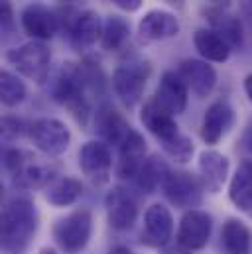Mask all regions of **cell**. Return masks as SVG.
I'll list each match as a JSON object with an SVG mask.
<instances>
[{"instance_id":"1","label":"cell","mask_w":252,"mask_h":254,"mask_svg":"<svg viewBox=\"0 0 252 254\" xmlns=\"http://www.w3.org/2000/svg\"><path fill=\"white\" fill-rule=\"evenodd\" d=\"M38 231V211L28 197H12L2 209L0 239L6 254H24Z\"/></svg>"},{"instance_id":"2","label":"cell","mask_w":252,"mask_h":254,"mask_svg":"<svg viewBox=\"0 0 252 254\" xmlns=\"http://www.w3.org/2000/svg\"><path fill=\"white\" fill-rule=\"evenodd\" d=\"M52 97L56 103L69 109L77 123L87 127V121L91 117V95L87 91L81 65L67 62L60 67L52 85Z\"/></svg>"},{"instance_id":"3","label":"cell","mask_w":252,"mask_h":254,"mask_svg":"<svg viewBox=\"0 0 252 254\" xmlns=\"http://www.w3.org/2000/svg\"><path fill=\"white\" fill-rule=\"evenodd\" d=\"M150 73H152V65L148 60H144L140 56L128 58L115 69L113 89L126 109H134L142 101Z\"/></svg>"},{"instance_id":"4","label":"cell","mask_w":252,"mask_h":254,"mask_svg":"<svg viewBox=\"0 0 252 254\" xmlns=\"http://www.w3.org/2000/svg\"><path fill=\"white\" fill-rule=\"evenodd\" d=\"M6 60L20 75L34 81L36 85H44L50 77L52 50L44 42L32 40L20 48H14L6 54Z\"/></svg>"},{"instance_id":"5","label":"cell","mask_w":252,"mask_h":254,"mask_svg":"<svg viewBox=\"0 0 252 254\" xmlns=\"http://www.w3.org/2000/svg\"><path fill=\"white\" fill-rule=\"evenodd\" d=\"M93 231V217L89 209H75L54 227L56 243L65 254H79L89 243Z\"/></svg>"},{"instance_id":"6","label":"cell","mask_w":252,"mask_h":254,"mask_svg":"<svg viewBox=\"0 0 252 254\" xmlns=\"http://www.w3.org/2000/svg\"><path fill=\"white\" fill-rule=\"evenodd\" d=\"M30 142L46 156H62L71 144V132L58 119H38L28 125Z\"/></svg>"},{"instance_id":"7","label":"cell","mask_w":252,"mask_h":254,"mask_svg":"<svg viewBox=\"0 0 252 254\" xmlns=\"http://www.w3.org/2000/svg\"><path fill=\"white\" fill-rule=\"evenodd\" d=\"M20 22H22V30L36 42L52 40L62 30L60 12L46 4H40V2L26 6L22 10Z\"/></svg>"},{"instance_id":"8","label":"cell","mask_w":252,"mask_h":254,"mask_svg":"<svg viewBox=\"0 0 252 254\" xmlns=\"http://www.w3.org/2000/svg\"><path fill=\"white\" fill-rule=\"evenodd\" d=\"M79 168L95 186H105L111 180L113 170V154L109 144L103 140H91L83 144L79 150Z\"/></svg>"},{"instance_id":"9","label":"cell","mask_w":252,"mask_h":254,"mask_svg":"<svg viewBox=\"0 0 252 254\" xmlns=\"http://www.w3.org/2000/svg\"><path fill=\"white\" fill-rule=\"evenodd\" d=\"M162 190L168 201L180 209H193L201 203V190H203L201 180H197L195 176L184 170L170 172Z\"/></svg>"},{"instance_id":"10","label":"cell","mask_w":252,"mask_h":254,"mask_svg":"<svg viewBox=\"0 0 252 254\" xmlns=\"http://www.w3.org/2000/svg\"><path fill=\"white\" fill-rule=\"evenodd\" d=\"M103 26L105 24L101 22V16L95 10H83V12L75 14V18L71 20L65 34L75 52H85V50L93 48L97 42H101Z\"/></svg>"},{"instance_id":"11","label":"cell","mask_w":252,"mask_h":254,"mask_svg":"<svg viewBox=\"0 0 252 254\" xmlns=\"http://www.w3.org/2000/svg\"><path fill=\"white\" fill-rule=\"evenodd\" d=\"M213 221L205 211L189 209L180 221L178 229V245L186 251H199L207 245L211 237Z\"/></svg>"},{"instance_id":"12","label":"cell","mask_w":252,"mask_h":254,"mask_svg":"<svg viewBox=\"0 0 252 254\" xmlns=\"http://www.w3.org/2000/svg\"><path fill=\"white\" fill-rule=\"evenodd\" d=\"M180 34V20L166 10H150L138 24V38L146 44L172 40Z\"/></svg>"},{"instance_id":"13","label":"cell","mask_w":252,"mask_h":254,"mask_svg":"<svg viewBox=\"0 0 252 254\" xmlns=\"http://www.w3.org/2000/svg\"><path fill=\"white\" fill-rule=\"evenodd\" d=\"M178 75L197 99H205L217 85V71L203 60H184L178 67Z\"/></svg>"},{"instance_id":"14","label":"cell","mask_w":252,"mask_h":254,"mask_svg":"<svg viewBox=\"0 0 252 254\" xmlns=\"http://www.w3.org/2000/svg\"><path fill=\"white\" fill-rule=\"evenodd\" d=\"M188 93L189 89L186 87V83L182 81V77L176 71H166L160 79V85L156 89L154 101L168 111L172 117L182 115L188 107Z\"/></svg>"},{"instance_id":"15","label":"cell","mask_w":252,"mask_h":254,"mask_svg":"<svg viewBox=\"0 0 252 254\" xmlns=\"http://www.w3.org/2000/svg\"><path fill=\"white\" fill-rule=\"evenodd\" d=\"M95 128H97L99 136L103 138V142L113 144L117 148H121L125 144V140L132 134V130H134V128L130 127V123L126 121L113 105H101L97 109Z\"/></svg>"},{"instance_id":"16","label":"cell","mask_w":252,"mask_h":254,"mask_svg":"<svg viewBox=\"0 0 252 254\" xmlns=\"http://www.w3.org/2000/svg\"><path fill=\"white\" fill-rule=\"evenodd\" d=\"M105 207H107V217H109V223L113 229L125 231L136 223L138 205H136L134 197L123 188H113L109 191V195L105 199Z\"/></svg>"},{"instance_id":"17","label":"cell","mask_w":252,"mask_h":254,"mask_svg":"<svg viewBox=\"0 0 252 254\" xmlns=\"http://www.w3.org/2000/svg\"><path fill=\"white\" fill-rule=\"evenodd\" d=\"M199 180L203 190H207L209 193H219L223 190L227 176H229V158L223 156L221 152L215 150H205L199 154Z\"/></svg>"},{"instance_id":"18","label":"cell","mask_w":252,"mask_h":254,"mask_svg":"<svg viewBox=\"0 0 252 254\" xmlns=\"http://www.w3.org/2000/svg\"><path fill=\"white\" fill-rule=\"evenodd\" d=\"M174 219L166 205L154 203L144 215V241L150 247H164L172 239Z\"/></svg>"},{"instance_id":"19","label":"cell","mask_w":252,"mask_h":254,"mask_svg":"<svg viewBox=\"0 0 252 254\" xmlns=\"http://www.w3.org/2000/svg\"><path fill=\"white\" fill-rule=\"evenodd\" d=\"M235 125V111L227 101H217L213 103L205 117H203V125H201V138L207 144H217L223 136H227V132Z\"/></svg>"},{"instance_id":"20","label":"cell","mask_w":252,"mask_h":254,"mask_svg":"<svg viewBox=\"0 0 252 254\" xmlns=\"http://www.w3.org/2000/svg\"><path fill=\"white\" fill-rule=\"evenodd\" d=\"M140 121L142 125L146 127L148 132H152L160 142H166V140H172L174 136L180 134V128H178V123L176 119L164 111L154 99L148 101L142 111H140Z\"/></svg>"},{"instance_id":"21","label":"cell","mask_w":252,"mask_h":254,"mask_svg":"<svg viewBox=\"0 0 252 254\" xmlns=\"http://www.w3.org/2000/svg\"><path fill=\"white\" fill-rule=\"evenodd\" d=\"M203 16L209 22L211 30L221 34L231 48H243V24L237 16L229 12V8H215L207 6L203 8Z\"/></svg>"},{"instance_id":"22","label":"cell","mask_w":252,"mask_h":254,"mask_svg":"<svg viewBox=\"0 0 252 254\" xmlns=\"http://www.w3.org/2000/svg\"><path fill=\"white\" fill-rule=\"evenodd\" d=\"M193 44H195V50L199 52V56L205 58V62L225 64L233 52L229 42L211 28H199L193 36Z\"/></svg>"},{"instance_id":"23","label":"cell","mask_w":252,"mask_h":254,"mask_svg":"<svg viewBox=\"0 0 252 254\" xmlns=\"http://www.w3.org/2000/svg\"><path fill=\"white\" fill-rule=\"evenodd\" d=\"M221 243L227 254H252L251 229L239 219H227L223 225Z\"/></svg>"},{"instance_id":"24","label":"cell","mask_w":252,"mask_h":254,"mask_svg":"<svg viewBox=\"0 0 252 254\" xmlns=\"http://www.w3.org/2000/svg\"><path fill=\"white\" fill-rule=\"evenodd\" d=\"M229 197L241 211L252 209V160H243L231 180Z\"/></svg>"},{"instance_id":"25","label":"cell","mask_w":252,"mask_h":254,"mask_svg":"<svg viewBox=\"0 0 252 254\" xmlns=\"http://www.w3.org/2000/svg\"><path fill=\"white\" fill-rule=\"evenodd\" d=\"M168 174H170V168L166 166V162L160 156H150V158H144L134 182L144 193H154L158 188L164 186Z\"/></svg>"},{"instance_id":"26","label":"cell","mask_w":252,"mask_h":254,"mask_svg":"<svg viewBox=\"0 0 252 254\" xmlns=\"http://www.w3.org/2000/svg\"><path fill=\"white\" fill-rule=\"evenodd\" d=\"M52 180H56V168H52L50 164H40L38 158L30 160L18 174L12 176L14 186L22 190H34V188L48 186Z\"/></svg>"},{"instance_id":"27","label":"cell","mask_w":252,"mask_h":254,"mask_svg":"<svg viewBox=\"0 0 252 254\" xmlns=\"http://www.w3.org/2000/svg\"><path fill=\"white\" fill-rule=\"evenodd\" d=\"M81 193H83V186L79 180L71 176H60L48 184L46 199L56 207H67V205H73Z\"/></svg>"},{"instance_id":"28","label":"cell","mask_w":252,"mask_h":254,"mask_svg":"<svg viewBox=\"0 0 252 254\" xmlns=\"http://www.w3.org/2000/svg\"><path fill=\"white\" fill-rule=\"evenodd\" d=\"M130 38V24L123 16H109L103 26L101 48L105 52H117L125 46Z\"/></svg>"},{"instance_id":"29","label":"cell","mask_w":252,"mask_h":254,"mask_svg":"<svg viewBox=\"0 0 252 254\" xmlns=\"http://www.w3.org/2000/svg\"><path fill=\"white\" fill-rule=\"evenodd\" d=\"M26 99V85L10 71L0 73V101L4 107H18Z\"/></svg>"},{"instance_id":"30","label":"cell","mask_w":252,"mask_h":254,"mask_svg":"<svg viewBox=\"0 0 252 254\" xmlns=\"http://www.w3.org/2000/svg\"><path fill=\"white\" fill-rule=\"evenodd\" d=\"M162 148H164V152L172 158V160H176V162H180V164H188L189 160H191V156H193V152H195V146H193V142H191V138H188L186 134H178V136H174L172 140H166V142H162Z\"/></svg>"},{"instance_id":"31","label":"cell","mask_w":252,"mask_h":254,"mask_svg":"<svg viewBox=\"0 0 252 254\" xmlns=\"http://www.w3.org/2000/svg\"><path fill=\"white\" fill-rule=\"evenodd\" d=\"M36 156L34 154H30V152H26V150H20V148H10V150H6L4 152V168H6V172L10 174V176H14V174H18L30 160H34Z\"/></svg>"},{"instance_id":"32","label":"cell","mask_w":252,"mask_h":254,"mask_svg":"<svg viewBox=\"0 0 252 254\" xmlns=\"http://www.w3.org/2000/svg\"><path fill=\"white\" fill-rule=\"evenodd\" d=\"M22 136H28V125L22 123L20 119H14V117H4L2 119V138L4 140H16V138H22Z\"/></svg>"},{"instance_id":"33","label":"cell","mask_w":252,"mask_h":254,"mask_svg":"<svg viewBox=\"0 0 252 254\" xmlns=\"http://www.w3.org/2000/svg\"><path fill=\"white\" fill-rule=\"evenodd\" d=\"M0 24H2V34H8L14 28V10L10 0H0Z\"/></svg>"},{"instance_id":"34","label":"cell","mask_w":252,"mask_h":254,"mask_svg":"<svg viewBox=\"0 0 252 254\" xmlns=\"http://www.w3.org/2000/svg\"><path fill=\"white\" fill-rule=\"evenodd\" d=\"M142 2L144 0H113V4L125 12H136L142 8Z\"/></svg>"},{"instance_id":"35","label":"cell","mask_w":252,"mask_h":254,"mask_svg":"<svg viewBox=\"0 0 252 254\" xmlns=\"http://www.w3.org/2000/svg\"><path fill=\"white\" fill-rule=\"evenodd\" d=\"M243 150H247L249 154L252 156V123H251V127L247 128V132L243 134Z\"/></svg>"},{"instance_id":"36","label":"cell","mask_w":252,"mask_h":254,"mask_svg":"<svg viewBox=\"0 0 252 254\" xmlns=\"http://www.w3.org/2000/svg\"><path fill=\"white\" fill-rule=\"evenodd\" d=\"M245 93H247L249 101L252 103V73H249V75L245 77Z\"/></svg>"},{"instance_id":"37","label":"cell","mask_w":252,"mask_h":254,"mask_svg":"<svg viewBox=\"0 0 252 254\" xmlns=\"http://www.w3.org/2000/svg\"><path fill=\"white\" fill-rule=\"evenodd\" d=\"M160 2H164V4H168L172 8H176V10H182V8H186L188 0H160Z\"/></svg>"},{"instance_id":"38","label":"cell","mask_w":252,"mask_h":254,"mask_svg":"<svg viewBox=\"0 0 252 254\" xmlns=\"http://www.w3.org/2000/svg\"><path fill=\"white\" fill-rule=\"evenodd\" d=\"M209 6H215V8H229V0H207Z\"/></svg>"},{"instance_id":"39","label":"cell","mask_w":252,"mask_h":254,"mask_svg":"<svg viewBox=\"0 0 252 254\" xmlns=\"http://www.w3.org/2000/svg\"><path fill=\"white\" fill-rule=\"evenodd\" d=\"M109 254H134V253H132L130 249H126V247H121V245H119V247L111 249V253Z\"/></svg>"},{"instance_id":"40","label":"cell","mask_w":252,"mask_h":254,"mask_svg":"<svg viewBox=\"0 0 252 254\" xmlns=\"http://www.w3.org/2000/svg\"><path fill=\"white\" fill-rule=\"evenodd\" d=\"M245 10H247V16L251 18V22H252V0H247V4H245Z\"/></svg>"},{"instance_id":"41","label":"cell","mask_w":252,"mask_h":254,"mask_svg":"<svg viewBox=\"0 0 252 254\" xmlns=\"http://www.w3.org/2000/svg\"><path fill=\"white\" fill-rule=\"evenodd\" d=\"M40 254H58V253H56L54 249H42V251H40Z\"/></svg>"},{"instance_id":"42","label":"cell","mask_w":252,"mask_h":254,"mask_svg":"<svg viewBox=\"0 0 252 254\" xmlns=\"http://www.w3.org/2000/svg\"><path fill=\"white\" fill-rule=\"evenodd\" d=\"M60 2H69V0H60Z\"/></svg>"}]
</instances>
